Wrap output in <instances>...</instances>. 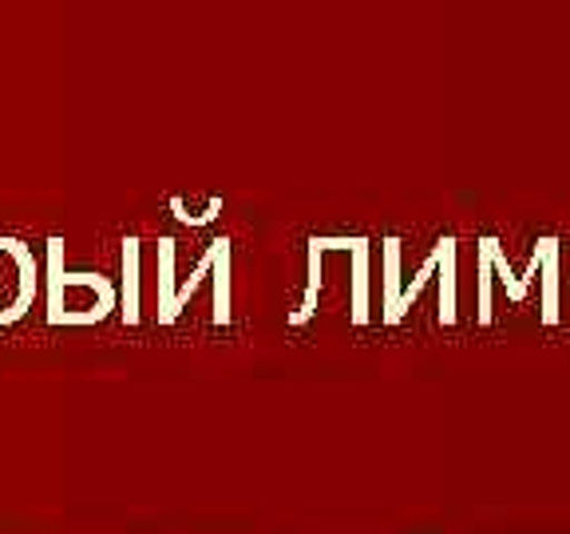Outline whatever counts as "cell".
<instances>
[{"mask_svg":"<svg viewBox=\"0 0 570 534\" xmlns=\"http://www.w3.org/2000/svg\"><path fill=\"white\" fill-rule=\"evenodd\" d=\"M539 274H543L539 254H531L527 277H515L511 274V261H508V254H503V246H499L495 238H480V313H475V320H480V325H491V281H495V277L508 285V301L519 305L531 297V289L539 285Z\"/></svg>","mask_w":570,"mask_h":534,"instance_id":"3957f363","label":"cell"},{"mask_svg":"<svg viewBox=\"0 0 570 534\" xmlns=\"http://www.w3.org/2000/svg\"><path fill=\"white\" fill-rule=\"evenodd\" d=\"M384 325L401 320V238H384Z\"/></svg>","mask_w":570,"mask_h":534,"instance_id":"52a82bcc","label":"cell"},{"mask_svg":"<svg viewBox=\"0 0 570 534\" xmlns=\"http://www.w3.org/2000/svg\"><path fill=\"white\" fill-rule=\"evenodd\" d=\"M36 294H40V266L32 258V246L0 234V329L24 320Z\"/></svg>","mask_w":570,"mask_h":534,"instance_id":"7a4b0ae2","label":"cell"},{"mask_svg":"<svg viewBox=\"0 0 570 534\" xmlns=\"http://www.w3.org/2000/svg\"><path fill=\"white\" fill-rule=\"evenodd\" d=\"M45 305V317L52 329H80V325H99L119 309V289L104 274L68 269L63 266V241L48 238Z\"/></svg>","mask_w":570,"mask_h":534,"instance_id":"6da1fadb","label":"cell"},{"mask_svg":"<svg viewBox=\"0 0 570 534\" xmlns=\"http://www.w3.org/2000/svg\"><path fill=\"white\" fill-rule=\"evenodd\" d=\"M139 266H142V254H139V238H127L124 241V294H119V317L127 325H139Z\"/></svg>","mask_w":570,"mask_h":534,"instance_id":"8992f818","label":"cell"},{"mask_svg":"<svg viewBox=\"0 0 570 534\" xmlns=\"http://www.w3.org/2000/svg\"><path fill=\"white\" fill-rule=\"evenodd\" d=\"M170 214H175L178 222L183 226H210L218 214H223V198L218 195H206V198H183V195H175L170 198Z\"/></svg>","mask_w":570,"mask_h":534,"instance_id":"8fae6325","label":"cell"},{"mask_svg":"<svg viewBox=\"0 0 570 534\" xmlns=\"http://www.w3.org/2000/svg\"><path fill=\"white\" fill-rule=\"evenodd\" d=\"M368 238H353V325H368Z\"/></svg>","mask_w":570,"mask_h":534,"instance_id":"9c48e42d","label":"cell"},{"mask_svg":"<svg viewBox=\"0 0 570 534\" xmlns=\"http://www.w3.org/2000/svg\"><path fill=\"white\" fill-rule=\"evenodd\" d=\"M230 254H234L230 238H214V241H206V254L198 258L195 274H190L187 281H183V285L175 289V297H170V309L159 317V325H175V320L183 317V309H187V301L198 294V285H203V277H206V274H214V269H218V261L230 258Z\"/></svg>","mask_w":570,"mask_h":534,"instance_id":"277c9868","label":"cell"},{"mask_svg":"<svg viewBox=\"0 0 570 534\" xmlns=\"http://www.w3.org/2000/svg\"><path fill=\"white\" fill-rule=\"evenodd\" d=\"M436 254H440V320L455 325V238H440Z\"/></svg>","mask_w":570,"mask_h":534,"instance_id":"30bf717a","label":"cell"},{"mask_svg":"<svg viewBox=\"0 0 570 534\" xmlns=\"http://www.w3.org/2000/svg\"><path fill=\"white\" fill-rule=\"evenodd\" d=\"M534 254L543 261V277H539V285H543V301H539L543 325H559V238H539Z\"/></svg>","mask_w":570,"mask_h":534,"instance_id":"5b68a950","label":"cell"},{"mask_svg":"<svg viewBox=\"0 0 570 534\" xmlns=\"http://www.w3.org/2000/svg\"><path fill=\"white\" fill-rule=\"evenodd\" d=\"M178 289V277H175V241L170 238H159V317L170 309V297Z\"/></svg>","mask_w":570,"mask_h":534,"instance_id":"7c38bea8","label":"cell"},{"mask_svg":"<svg viewBox=\"0 0 570 534\" xmlns=\"http://www.w3.org/2000/svg\"><path fill=\"white\" fill-rule=\"evenodd\" d=\"M321 261H325V249L317 246V238H309V249H305V274H309V281H305V294H302V305H297L294 313H289V325L294 329H302L305 320L317 313V294H321Z\"/></svg>","mask_w":570,"mask_h":534,"instance_id":"ba28073f","label":"cell"}]
</instances>
